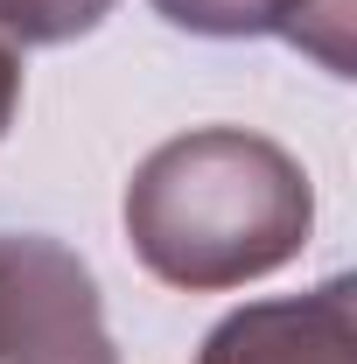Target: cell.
Masks as SVG:
<instances>
[{"instance_id":"cell-1","label":"cell","mask_w":357,"mask_h":364,"mask_svg":"<svg viewBox=\"0 0 357 364\" xmlns=\"http://www.w3.org/2000/svg\"><path fill=\"white\" fill-rule=\"evenodd\" d=\"M119 225L161 287L231 294L302 259L315 231V182L280 140L252 127H189L140 154Z\"/></svg>"},{"instance_id":"cell-2","label":"cell","mask_w":357,"mask_h":364,"mask_svg":"<svg viewBox=\"0 0 357 364\" xmlns=\"http://www.w3.org/2000/svg\"><path fill=\"white\" fill-rule=\"evenodd\" d=\"M7 245V350L0 364H119L91 267L49 231H0Z\"/></svg>"},{"instance_id":"cell-3","label":"cell","mask_w":357,"mask_h":364,"mask_svg":"<svg viewBox=\"0 0 357 364\" xmlns=\"http://www.w3.org/2000/svg\"><path fill=\"white\" fill-rule=\"evenodd\" d=\"M196 364H357V280L329 273L309 294L231 309L203 336Z\"/></svg>"},{"instance_id":"cell-4","label":"cell","mask_w":357,"mask_h":364,"mask_svg":"<svg viewBox=\"0 0 357 364\" xmlns=\"http://www.w3.org/2000/svg\"><path fill=\"white\" fill-rule=\"evenodd\" d=\"M147 7L203 43L287 36L294 49L322 56L336 77H351V0H147Z\"/></svg>"},{"instance_id":"cell-5","label":"cell","mask_w":357,"mask_h":364,"mask_svg":"<svg viewBox=\"0 0 357 364\" xmlns=\"http://www.w3.org/2000/svg\"><path fill=\"white\" fill-rule=\"evenodd\" d=\"M112 7L119 0H0V36L14 49H63L91 28H105Z\"/></svg>"},{"instance_id":"cell-6","label":"cell","mask_w":357,"mask_h":364,"mask_svg":"<svg viewBox=\"0 0 357 364\" xmlns=\"http://www.w3.org/2000/svg\"><path fill=\"white\" fill-rule=\"evenodd\" d=\"M14 112H21V49L0 36V140L14 127Z\"/></svg>"},{"instance_id":"cell-7","label":"cell","mask_w":357,"mask_h":364,"mask_svg":"<svg viewBox=\"0 0 357 364\" xmlns=\"http://www.w3.org/2000/svg\"><path fill=\"white\" fill-rule=\"evenodd\" d=\"M0 350H7V245H0Z\"/></svg>"}]
</instances>
